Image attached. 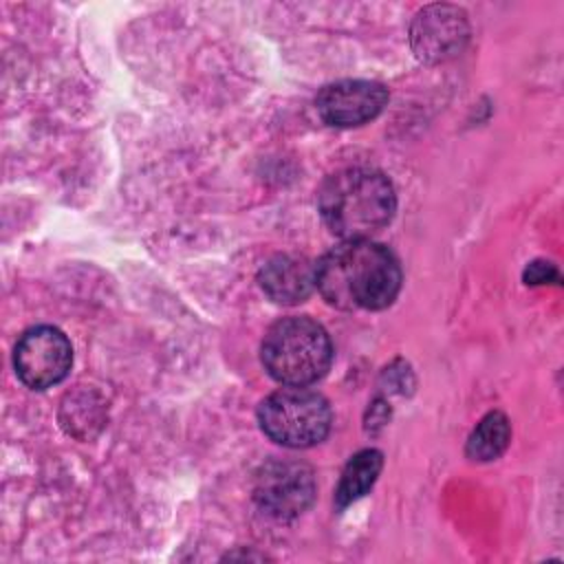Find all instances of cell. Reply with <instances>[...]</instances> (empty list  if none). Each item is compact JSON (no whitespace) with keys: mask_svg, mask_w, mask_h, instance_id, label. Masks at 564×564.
<instances>
[{"mask_svg":"<svg viewBox=\"0 0 564 564\" xmlns=\"http://www.w3.org/2000/svg\"><path fill=\"white\" fill-rule=\"evenodd\" d=\"M315 286L337 308L379 311L394 302L401 289V267L383 245L346 240L315 264Z\"/></svg>","mask_w":564,"mask_h":564,"instance_id":"obj_1","label":"cell"},{"mask_svg":"<svg viewBox=\"0 0 564 564\" xmlns=\"http://www.w3.org/2000/svg\"><path fill=\"white\" fill-rule=\"evenodd\" d=\"M324 225L344 240H368L383 229L397 209L388 176L370 167H346L333 174L317 194Z\"/></svg>","mask_w":564,"mask_h":564,"instance_id":"obj_2","label":"cell"},{"mask_svg":"<svg viewBox=\"0 0 564 564\" xmlns=\"http://www.w3.org/2000/svg\"><path fill=\"white\" fill-rule=\"evenodd\" d=\"M333 359L326 330L311 317H284L262 339V364L284 386H308L324 377Z\"/></svg>","mask_w":564,"mask_h":564,"instance_id":"obj_3","label":"cell"},{"mask_svg":"<svg viewBox=\"0 0 564 564\" xmlns=\"http://www.w3.org/2000/svg\"><path fill=\"white\" fill-rule=\"evenodd\" d=\"M262 432L284 447H311L330 430L326 399L304 386H289L269 394L258 410Z\"/></svg>","mask_w":564,"mask_h":564,"instance_id":"obj_4","label":"cell"},{"mask_svg":"<svg viewBox=\"0 0 564 564\" xmlns=\"http://www.w3.org/2000/svg\"><path fill=\"white\" fill-rule=\"evenodd\" d=\"M73 364V348L66 335L53 326L26 330L13 352V366L22 383L44 390L59 383Z\"/></svg>","mask_w":564,"mask_h":564,"instance_id":"obj_5","label":"cell"},{"mask_svg":"<svg viewBox=\"0 0 564 564\" xmlns=\"http://www.w3.org/2000/svg\"><path fill=\"white\" fill-rule=\"evenodd\" d=\"M253 498L273 518H295L315 498L313 471L302 463L271 460L256 476Z\"/></svg>","mask_w":564,"mask_h":564,"instance_id":"obj_6","label":"cell"},{"mask_svg":"<svg viewBox=\"0 0 564 564\" xmlns=\"http://www.w3.org/2000/svg\"><path fill=\"white\" fill-rule=\"evenodd\" d=\"M388 101V90L379 82L344 79L328 84L315 99L319 117L328 126L350 128L375 119Z\"/></svg>","mask_w":564,"mask_h":564,"instance_id":"obj_7","label":"cell"},{"mask_svg":"<svg viewBox=\"0 0 564 564\" xmlns=\"http://www.w3.org/2000/svg\"><path fill=\"white\" fill-rule=\"evenodd\" d=\"M469 26L460 9L449 4H432L419 11L412 22V46L423 59H445L456 55L465 40Z\"/></svg>","mask_w":564,"mask_h":564,"instance_id":"obj_8","label":"cell"},{"mask_svg":"<svg viewBox=\"0 0 564 564\" xmlns=\"http://www.w3.org/2000/svg\"><path fill=\"white\" fill-rule=\"evenodd\" d=\"M262 291L278 304L304 302L315 286V264L300 256H275L258 273Z\"/></svg>","mask_w":564,"mask_h":564,"instance_id":"obj_9","label":"cell"},{"mask_svg":"<svg viewBox=\"0 0 564 564\" xmlns=\"http://www.w3.org/2000/svg\"><path fill=\"white\" fill-rule=\"evenodd\" d=\"M381 465H383V458H381V452H377V449H364V452L355 454L348 460V465L344 467L339 487L335 491L337 507H346L352 500H357L359 496H364L377 480Z\"/></svg>","mask_w":564,"mask_h":564,"instance_id":"obj_10","label":"cell"},{"mask_svg":"<svg viewBox=\"0 0 564 564\" xmlns=\"http://www.w3.org/2000/svg\"><path fill=\"white\" fill-rule=\"evenodd\" d=\"M509 421L502 412H489L467 441V456L474 460H494L509 443Z\"/></svg>","mask_w":564,"mask_h":564,"instance_id":"obj_11","label":"cell"},{"mask_svg":"<svg viewBox=\"0 0 564 564\" xmlns=\"http://www.w3.org/2000/svg\"><path fill=\"white\" fill-rule=\"evenodd\" d=\"M549 275L557 278V271L549 264V262H533L529 269H527V280L531 284H540V282H546Z\"/></svg>","mask_w":564,"mask_h":564,"instance_id":"obj_12","label":"cell"}]
</instances>
